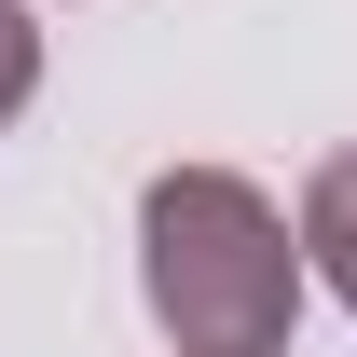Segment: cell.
Returning <instances> with one entry per match:
<instances>
[{"mask_svg":"<svg viewBox=\"0 0 357 357\" xmlns=\"http://www.w3.org/2000/svg\"><path fill=\"white\" fill-rule=\"evenodd\" d=\"M28 83H42V28H28V14L0 0V124L28 110Z\"/></svg>","mask_w":357,"mask_h":357,"instance_id":"obj_3","label":"cell"},{"mask_svg":"<svg viewBox=\"0 0 357 357\" xmlns=\"http://www.w3.org/2000/svg\"><path fill=\"white\" fill-rule=\"evenodd\" d=\"M303 261L344 289V316H357V151H330L316 165V192H303Z\"/></svg>","mask_w":357,"mask_h":357,"instance_id":"obj_2","label":"cell"},{"mask_svg":"<svg viewBox=\"0 0 357 357\" xmlns=\"http://www.w3.org/2000/svg\"><path fill=\"white\" fill-rule=\"evenodd\" d=\"M137 275L178 357H275L303 303V248L234 165H165L137 192Z\"/></svg>","mask_w":357,"mask_h":357,"instance_id":"obj_1","label":"cell"}]
</instances>
